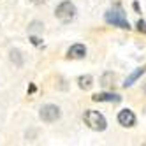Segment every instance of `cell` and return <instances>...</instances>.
Segmentation results:
<instances>
[{"label":"cell","mask_w":146,"mask_h":146,"mask_svg":"<svg viewBox=\"0 0 146 146\" xmlns=\"http://www.w3.org/2000/svg\"><path fill=\"white\" fill-rule=\"evenodd\" d=\"M106 21L111 23V25H114V27H118V28H123V30H129L130 28V25L127 21V16H125L123 9L120 5H114L111 11L106 13Z\"/></svg>","instance_id":"1"},{"label":"cell","mask_w":146,"mask_h":146,"mask_svg":"<svg viewBox=\"0 0 146 146\" xmlns=\"http://www.w3.org/2000/svg\"><path fill=\"white\" fill-rule=\"evenodd\" d=\"M83 120H85V123L88 125L92 130H97V132L106 130V127H108L106 118H104L99 111H92V109L85 111V116H83Z\"/></svg>","instance_id":"2"},{"label":"cell","mask_w":146,"mask_h":146,"mask_svg":"<svg viewBox=\"0 0 146 146\" xmlns=\"http://www.w3.org/2000/svg\"><path fill=\"white\" fill-rule=\"evenodd\" d=\"M76 5L69 2V0H65V2H62L58 7H56V11H55V16L60 19L62 23H70L72 19L76 18Z\"/></svg>","instance_id":"3"},{"label":"cell","mask_w":146,"mask_h":146,"mask_svg":"<svg viewBox=\"0 0 146 146\" xmlns=\"http://www.w3.org/2000/svg\"><path fill=\"white\" fill-rule=\"evenodd\" d=\"M40 120L46 121V123H53L60 118V108L53 106V104H48V106H44L42 109H40Z\"/></svg>","instance_id":"4"},{"label":"cell","mask_w":146,"mask_h":146,"mask_svg":"<svg viewBox=\"0 0 146 146\" xmlns=\"http://www.w3.org/2000/svg\"><path fill=\"white\" fill-rule=\"evenodd\" d=\"M118 123L123 127H134L135 125V114L130 109H123L118 113Z\"/></svg>","instance_id":"5"},{"label":"cell","mask_w":146,"mask_h":146,"mask_svg":"<svg viewBox=\"0 0 146 146\" xmlns=\"http://www.w3.org/2000/svg\"><path fill=\"white\" fill-rule=\"evenodd\" d=\"M92 100L93 102H120L121 100V97L120 95H116V93H95V95L92 97Z\"/></svg>","instance_id":"6"},{"label":"cell","mask_w":146,"mask_h":146,"mask_svg":"<svg viewBox=\"0 0 146 146\" xmlns=\"http://www.w3.org/2000/svg\"><path fill=\"white\" fill-rule=\"evenodd\" d=\"M85 55H86V48L83 46V44H74V46H70L69 51H67V56L69 58H74V60L83 58Z\"/></svg>","instance_id":"7"},{"label":"cell","mask_w":146,"mask_h":146,"mask_svg":"<svg viewBox=\"0 0 146 146\" xmlns=\"http://www.w3.org/2000/svg\"><path fill=\"white\" fill-rule=\"evenodd\" d=\"M144 72H146V67H139V69H135V70L132 72V74H130V76H129L127 79H125L123 86H125V88H127V86H132L134 83H135V81H137V79H139V78H141V76L144 74Z\"/></svg>","instance_id":"8"},{"label":"cell","mask_w":146,"mask_h":146,"mask_svg":"<svg viewBox=\"0 0 146 146\" xmlns=\"http://www.w3.org/2000/svg\"><path fill=\"white\" fill-rule=\"evenodd\" d=\"M78 83H79V88H83V90H90L92 85H93V78H92V76H81V78L78 79Z\"/></svg>","instance_id":"9"},{"label":"cell","mask_w":146,"mask_h":146,"mask_svg":"<svg viewBox=\"0 0 146 146\" xmlns=\"http://www.w3.org/2000/svg\"><path fill=\"white\" fill-rule=\"evenodd\" d=\"M137 30H139V32H144V34H146V21L139 19V21H137Z\"/></svg>","instance_id":"10"},{"label":"cell","mask_w":146,"mask_h":146,"mask_svg":"<svg viewBox=\"0 0 146 146\" xmlns=\"http://www.w3.org/2000/svg\"><path fill=\"white\" fill-rule=\"evenodd\" d=\"M30 2H32V4H37V5H39V4H44L46 0H30Z\"/></svg>","instance_id":"11"},{"label":"cell","mask_w":146,"mask_h":146,"mask_svg":"<svg viewBox=\"0 0 146 146\" xmlns=\"http://www.w3.org/2000/svg\"><path fill=\"white\" fill-rule=\"evenodd\" d=\"M32 42H34V44H37V46L40 44V42H39V39H37V37H32Z\"/></svg>","instance_id":"12"}]
</instances>
